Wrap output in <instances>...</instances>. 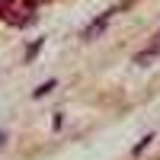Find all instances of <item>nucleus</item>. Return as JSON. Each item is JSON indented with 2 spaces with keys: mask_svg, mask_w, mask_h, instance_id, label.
Segmentation results:
<instances>
[{
  "mask_svg": "<svg viewBox=\"0 0 160 160\" xmlns=\"http://www.w3.org/2000/svg\"><path fill=\"white\" fill-rule=\"evenodd\" d=\"M157 55H160V45H157V42H154V45H151V48H144V55H138V58H135V61H138V64H151V61H154V58H157Z\"/></svg>",
  "mask_w": 160,
  "mask_h": 160,
  "instance_id": "nucleus-2",
  "label": "nucleus"
},
{
  "mask_svg": "<svg viewBox=\"0 0 160 160\" xmlns=\"http://www.w3.org/2000/svg\"><path fill=\"white\" fill-rule=\"evenodd\" d=\"M128 7H131V0H122V3H118V7H112V10H106V13H99V16H96V19L90 22V29L83 32V38H96V35H99V32L106 29V26H109V19L115 16V13H122V10H128Z\"/></svg>",
  "mask_w": 160,
  "mask_h": 160,
  "instance_id": "nucleus-1",
  "label": "nucleus"
},
{
  "mask_svg": "<svg viewBox=\"0 0 160 160\" xmlns=\"http://www.w3.org/2000/svg\"><path fill=\"white\" fill-rule=\"evenodd\" d=\"M151 141H154V135H148V138H144V141H141V144H138V148H135V151H131V154H135V157H138V154H141L144 148H148V144H151Z\"/></svg>",
  "mask_w": 160,
  "mask_h": 160,
  "instance_id": "nucleus-4",
  "label": "nucleus"
},
{
  "mask_svg": "<svg viewBox=\"0 0 160 160\" xmlns=\"http://www.w3.org/2000/svg\"><path fill=\"white\" fill-rule=\"evenodd\" d=\"M51 87H55V80H51V83H45V87H38V90H35V96H45V93H48Z\"/></svg>",
  "mask_w": 160,
  "mask_h": 160,
  "instance_id": "nucleus-5",
  "label": "nucleus"
},
{
  "mask_svg": "<svg viewBox=\"0 0 160 160\" xmlns=\"http://www.w3.org/2000/svg\"><path fill=\"white\" fill-rule=\"evenodd\" d=\"M157 45H160V35H157Z\"/></svg>",
  "mask_w": 160,
  "mask_h": 160,
  "instance_id": "nucleus-7",
  "label": "nucleus"
},
{
  "mask_svg": "<svg viewBox=\"0 0 160 160\" xmlns=\"http://www.w3.org/2000/svg\"><path fill=\"white\" fill-rule=\"evenodd\" d=\"M3 7H10V0H0V10H3Z\"/></svg>",
  "mask_w": 160,
  "mask_h": 160,
  "instance_id": "nucleus-6",
  "label": "nucleus"
},
{
  "mask_svg": "<svg viewBox=\"0 0 160 160\" xmlns=\"http://www.w3.org/2000/svg\"><path fill=\"white\" fill-rule=\"evenodd\" d=\"M42 45H45V38H38L35 45H29V51H26V61H32V58L38 55V48H42Z\"/></svg>",
  "mask_w": 160,
  "mask_h": 160,
  "instance_id": "nucleus-3",
  "label": "nucleus"
}]
</instances>
